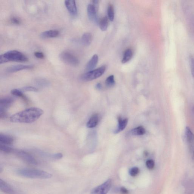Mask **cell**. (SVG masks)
<instances>
[{"mask_svg": "<svg viewBox=\"0 0 194 194\" xmlns=\"http://www.w3.org/2000/svg\"><path fill=\"white\" fill-rule=\"evenodd\" d=\"M43 110L36 107H31L12 115L10 121L13 123H31L36 121L43 114Z\"/></svg>", "mask_w": 194, "mask_h": 194, "instance_id": "obj_1", "label": "cell"}, {"mask_svg": "<svg viewBox=\"0 0 194 194\" xmlns=\"http://www.w3.org/2000/svg\"><path fill=\"white\" fill-rule=\"evenodd\" d=\"M17 173L23 177L32 179H47L52 177V175L46 171L32 168H22L19 169Z\"/></svg>", "mask_w": 194, "mask_h": 194, "instance_id": "obj_2", "label": "cell"}, {"mask_svg": "<svg viewBox=\"0 0 194 194\" xmlns=\"http://www.w3.org/2000/svg\"><path fill=\"white\" fill-rule=\"evenodd\" d=\"M28 60L27 57L23 54L17 50H10L1 55L0 64L9 62H25Z\"/></svg>", "mask_w": 194, "mask_h": 194, "instance_id": "obj_3", "label": "cell"}, {"mask_svg": "<svg viewBox=\"0 0 194 194\" xmlns=\"http://www.w3.org/2000/svg\"><path fill=\"white\" fill-rule=\"evenodd\" d=\"M106 70V66H103L93 70L87 72L82 75L81 78L83 81H89L100 77L104 74Z\"/></svg>", "mask_w": 194, "mask_h": 194, "instance_id": "obj_4", "label": "cell"}, {"mask_svg": "<svg viewBox=\"0 0 194 194\" xmlns=\"http://www.w3.org/2000/svg\"><path fill=\"white\" fill-rule=\"evenodd\" d=\"M61 60L65 64L73 66H78L79 61L78 58L68 51L62 52L60 55Z\"/></svg>", "mask_w": 194, "mask_h": 194, "instance_id": "obj_5", "label": "cell"}, {"mask_svg": "<svg viewBox=\"0 0 194 194\" xmlns=\"http://www.w3.org/2000/svg\"><path fill=\"white\" fill-rule=\"evenodd\" d=\"M111 180H108L102 185L94 188L91 194H106L111 189Z\"/></svg>", "mask_w": 194, "mask_h": 194, "instance_id": "obj_6", "label": "cell"}, {"mask_svg": "<svg viewBox=\"0 0 194 194\" xmlns=\"http://www.w3.org/2000/svg\"><path fill=\"white\" fill-rule=\"evenodd\" d=\"M17 154L19 157L23 160L26 163L33 165H36L37 164V162L34 157L29 154L22 151H17Z\"/></svg>", "mask_w": 194, "mask_h": 194, "instance_id": "obj_7", "label": "cell"}, {"mask_svg": "<svg viewBox=\"0 0 194 194\" xmlns=\"http://www.w3.org/2000/svg\"><path fill=\"white\" fill-rule=\"evenodd\" d=\"M64 4L69 13L73 16H76L78 15V9L76 1H66Z\"/></svg>", "mask_w": 194, "mask_h": 194, "instance_id": "obj_8", "label": "cell"}, {"mask_svg": "<svg viewBox=\"0 0 194 194\" xmlns=\"http://www.w3.org/2000/svg\"><path fill=\"white\" fill-rule=\"evenodd\" d=\"M97 12L93 5L91 3L87 7V13L89 20L92 21L96 22H97Z\"/></svg>", "mask_w": 194, "mask_h": 194, "instance_id": "obj_9", "label": "cell"}, {"mask_svg": "<svg viewBox=\"0 0 194 194\" xmlns=\"http://www.w3.org/2000/svg\"><path fill=\"white\" fill-rule=\"evenodd\" d=\"M34 66L32 65H14L8 67L6 69V71L8 73H13L17 72L23 70L24 69H31Z\"/></svg>", "mask_w": 194, "mask_h": 194, "instance_id": "obj_10", "label": "cell"}, {"mask_svg": "<svg viewBox=\"0 0 194 194\" xmlns=\"http://www.w3.org/2000/svg\"><path fill=\"white\" fill-rule=\"evenodd\" d=\"M98 62V57L97 54L94 55L87 63L86 66V71L88 72L93 70L97 66Z\"/></svg>", "mask_w": 194, "mask_h": 194, "instance_id": "obj_11", "label": "cell"}, {"mask_svg": "<svg viewBox=\"0 0 194 194\" xmlns=\"http://www.w3.org/2000/svg\"><path fill=\"white\" fill-rule=\"evenodd\" d=\"M13 99L10 97H6L0 100V110L6 111L7 108L11 105L13 102Z\"/></svg>", "mask_w": 194, "mask_h": 194, "instance_id": "obj_12", "label": "cell"}, {"mask_svg": "<svg viewBox=\"0 0 194 194\" xmlns=\"http://www.w3.org/2000/svg\"><path fill=\"white\" fill-rule=\"evenodd\" d=\"M0 189L2 191L8 194L15 193L13 189L3 180L0 179Z\"/></svg>", "mask_w": 194, "mask_h": 194, "instance_id": "obj_13", "label": "cell"}, {"mask_svg": "<svg viewBox=\"0 0 194 194\" xmlns=\"http://www.w3.org/2000/svg\"><path fill=\"white\" fill-rule=\"evenodd\" d=\"M59 31L55 30H52L44 31L40 35V36L43 38H54L59 35Z\"/></svg>", "mask_w": 194, "mask_h": 194, "instance_id": "obj_14", "label": "cell"}, {"mask_svg": "<svg viewBox=\"0 0 194 194\" xmlns=\"http://www.w3.org/2000/svg\"><path fill=\"white\" fill-rule=\"evenodd\" d=\"M118 127L115 130L114 132L115 134H118L122 130L126 127L127 123H128V120L126 118L125 119L123 120L121 117H119L118 118Z\"/></svg>", "mask_w": 194, "mask_h": 194, "instance_id": "obj_15", "label": "cell"}, {"mask_svg": "<svg viewBox=\"0 0 194 194\" xmlns=\"http://www.w3.org/2000/svg\"><path fill=\"white\" fill-rule=\"evenodd\" d=\"M14 139L10 136L4 134L0 135L1 144L6 145H10L13 144Z\"/></svg>", "mask_w": 194, "mask_h": 194, "instance_id": "obj_16", "label": "cell"}, {"mask_svg": "<svg viewBox=\"0 0 194 194\" xmlns=\"http://www.w3.org/2000/svg\"><path fill=\"white\" fill-rule=\"evenodd\" d=\"M98 121V116L97 114H94L91 117L90 119L87 122V126L89 128H94L97 125Z\"/></svg>", "mask_w": 194, "mask_h": 194, "instance_id": "obj_17", "label": "cell"}, {"mask_svg": "<svg viewBox=\"0 0 194 194\" xmlns=\"http://www.w3.org/2000/svg\"><path fill=\"white\" fill-rule=\"evenodd\" d=\"M92 36L91 33L86 32L83 35L82 37V42L85 46H89L92 43Z\"/></svg>", "mask_w": 194, "mask_h": 194, "instance_id": "obj_18", "label": "cell"}, {"mask_svg": "<svg viewBox=\"0 0 194 194\" xmlns=\"http://www.w3.org/2000/svg\"><path fill=\"white\" fill-rule=\"evenodd\" d=\"M185 134L187 141L190 145L192 146L194 143V134L188 127H186Z\"/></svg>", "mask_w": 194, "mask_h": 194, "instance_id": "obj_19", "label": "cell"}, {"mask_svg": "<svg viewBox=\"0 0 194 194\" xmlns=\"http://www.w3.org/2000/svg\"><path fill=\"white\" fill-rule=\"evenodd\" d=\"M133 52L130 49H127L124 53V56L121 60L122 64H125L129 62L131 59Z\"/></svg>", "mask_w": 194, "mask_h": 194, "instance_id": "obj_20", "label": "cell"}, {"mask_svg": "<svg viewBox=\"0 0 194 194\" xmlns=\"http://www.w3.org/2000/svg\"><path fill=\"white\" fill-rule=\"evenodd\" d=\"M109 25V20L107 17H104L101 19L99 22V26L101 30L105 31L107 30Z\"/></svg>", "mask_w": 194, "mask_h": 194, "instance_id": "obj_21", "label": "cell"}, {"mask_svg": "<svg viewBox=\"0 0 194 194\" xmlns=\"http://www.w3.org/2000/svg\"><path fill=\"white\" fill-rule=\"evenodd\" d=\"M146 131L142 126H139L135 128L132 130V135H141L145 133Z\"/></svg>", "mask_w": 194, "mask_h": 194, "instance_id": "obj_22", "label": "cell"}, {"mask_svg": "<svg viewBox=\"0 0 194 194\" xmlns=\"http://www.w3.org/2000/svg\"><path fill=\"white\" fill-rule=\"evenodd\" d=\"M108 18L110 21H112L114 20L115 17L114 9L112 4H110L108 6L107 9Z\"/></svg>", "mask_w": 194, "mask_h": 194, "instance_id": "obj_23", "label": "cell"}, {"mask_svg": "<svg viewBox=\"0 0 194 194\" xmlns=\"http://www.w3.org/2000/svg\"><path fill=\"white\" fill-rule=\"evenodd\" d=\"M115 84V80L114 76L111 75L106 78V85L108 87H112Z\"/></svg>", "mask_w": 194, "mask_h": 194, "instance_id": "obj_24", "label": "cell"}, {"mask_svg": "<svg viewBox=\"0 0 194 194\" xmlns=\"http://www.w3.org/2000/svg\"><path fill=\"white\" fill-rule=\"evenodd\" d=\"M11 93L12 95L16 96V97H22L24 99H26V97L24 95L23 92L20 90L17 89H13L11 91Z\"/></svg>", "mask_w": 194, "mask_h": 194, "instance_id": "obj_25", "label": "cell"}, {"mask_svg": "<svg viewBox=\"0 0 194 194\" xmlns=\"http://www.w3.org/2000/svg\"><path fill=\"white\" fill-rule=\"evenodd\" d=\"M0 150H1V151L7 153H12L14 151L13 148L7 145L1 144L0 145Z\"/></svg>", "mask_w": 194, "mask_h": 194, "instance_id": "obj_26", "label": "cell"}, {"mask_svg": "<svg viewBox=\"0 0 194 194\" xmlns=\"http://www.w3.org/2000/svg\"><path fill=\"white\" fill-rule=\"evenodd\" d=\"M20 90L22 92H37L38 91V89L35 87H25L20 89Z\"/></svg>", "mask_w": 194, "mask_h": 194, "instance_id": "obj_27", "label": "cell"}, {"mask_svg": "<svg viewBox=\"0 0 194 194\" xmlns=\"http://www.w3.org/2000/svg\"><path fill=\"white\" fill-rule=\"evenodd\" d=\"M139 169L137 167L133 168L131 169H130L129 171V173L131 176H137L138 174L139 173Z\"/></svg>", "mask_w": 194, "mask_h": 194, "instance_id": "obj_28", "label": "cell"}, {"mask_svg": "<svg viewBox=\"0 0 194 194\" xmlns=\"http://www.w3.org/2000/svg\"><path fill=\"white\" fill-rule=\"evenodd\" d=\"M10 21L12 23L16 24V25H19L21 23L20 19L17 17H12L10 18Z\"/></svg>", "mask_w": 194, "mask_h": 194, "instance_id": "obj_29", "label": "cell"}, {"mask_svg": "<svg viewBox=\"0 0 194 194\" xmlns=\"http://www.w3.org/2000/svg\"><path fill=\"white\" fill-rule=\"evenodd\" d=\"M146 165L147 167L149 169H152L154 167V162L153 160H149L146 162Z\"/></svg>", "mask_w": 194, "mask_h": 194, "instance_id": "obj_30", "label": "cell"}, {"mask_svg": "<svg viewBox=\"0 0 194 194\" xmlns=\"http://www.w3.org/2000/svg\"><path fill=\"white\" fill-rule=\"evenodd\" d=\"M190 64L191 68V73L192 76L194 78V58L191 56L190 57Z\"/></svg>", "mask_w": 194, "mask_h": 194, "instance_id": "obj_31", "label": "cell"}, {"mask_svg": "<svg viewBox=\"0 0 194 194\" xmlns=\"http://www.w3.org/2000/svg\"><path fill=\"white\" fill-rule=\"evenodd\" d=\"M34 55L38 59H43L45 57V55L42 52H35Z\"/></svg>", "mask_w": 194, "mask_h": 194, "instance_id": "obj_32", "label": "cell"}, {"mask_svg": "<svg viewBox=\"0 0 194 194\" xmlns=\"http://www.w3.org/2000/svg\"><path fill=\"white\" fill-rule=\"evenodd\" d=\"M63 156V154L60 153L52 155V157L56 159H60L62 158Z\"/></svg>", "mask_w": 194, "mask_h": 194, "instance_id": "obj_33", "label": "cell"}, {"mask_svg": "<svg viewBox=\"0 0 194 194\" xmlns=\"http://www.w3.org/2000/svg\"><path fill=\"white\" fill-rule=\"evenodd\" d=\"M99 1H98L94 0V1H92V4L93 5L94 7H95L96 10H97V12L99 8Z\"/></svg>", "mask_w": 194, "mask_h": 194, "instance_id": "obj_34", "label": "cell"}, {"mask_svg": "<svg viewBox=\"0 0 194 194\" xmlns=\"http://www.w3.org/2000/svg\"><path fill=\"white\" fill-rule=\"evenodd\" d=\"M121 192L122 194H127L128 193V190L125 187H122L121 189Z\"/></svg>", "mask_w": 194, "mask_h": 194, "instance_id": "obj_35", "label": "cell"}, {"mask_svg": "<svg viewBox=\"0 0 194 194\" xmlns=\"http://www.w3.org/2000/svg\"><path fill=\"white\" fill-rule=\"evenodd\" d=\"M96 88L98 90H100L102 88V85L100 83H98L97 85H96Z\"/></svg>", "mask_w": 194, "mask_h": 194, "instance_id": "obj_36", "label": "cell"}]
</instances>
